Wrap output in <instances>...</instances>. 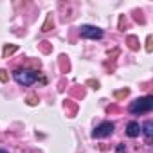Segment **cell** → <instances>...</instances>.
I'll list each match as a JSON object with an SVG mask.
<instances>
[{
    "instance_id": "obj_1",
    "label": "cell",
    "mask_w": 153,
    "mask_h": 153,
    "mask_svg": "<svg viewBox=\"0 0 153 153\" xmlns=\"http://www.w3.org/2000/svg\"><path fill=\"white\" fill-rule=\"evenodd\" d=\"M151 108H153V97H151V96L135 99V101L130 105V112H131V114H144V112H149Z\"/></svg>"
},
{
    "instance_id": "obj_6",
    "label": "cell",
    "mask_w": 153,
    "mask_h": 153,
    "mask_svg": "<svg viewBox=\"0 0 153 153\" xmlns=\"http://www.w3.org/2000/svg\"><path fill=\"white\" fill-rule=\"evenodd\" d=\"M144 137H146L148 140H151V137H153V123H151V121H148V123L144 124Z\"/></svg>"
},
{
    "instance_id": "obj_7",
    "label": "cell",
    "mask_w": 153,
    "mask_h": 153,
    "mask_svg": "<svg viewBox=\"0 0 153 153\" xmlns=\"http://www.w3.org/2000/svg\"><path fill=\"white\" fill-rule=\"evenodd\" d=\"M0 79H6V76H4V70H0Z\"/></svg>"
},
{
    "instance_id": "obj_8",
    "label": "cell",
    "mask_w": 153,
    "mask_h": 153,
    "mask_svg": "<svg viewBox=\"0 0 153 153\" xmlns=\"http://www.w3.org/2000/svg\"><path fill=\"white\" fill-rule=\"evenodd\" d=\"M0 153H7V151H4V149H0Z\"/></svg>"
},
{
    "instance_id": "obj_4",
    "label": "cell",
    "mask_w": 153,
    "mask_h": 153,
    "mask_svg": "<svg viewBox=\"0 0 153 153\" xmlns=\"http://www.w3.org/2000/svg\"><path fill=\"white\" fill-rule=\"evenodd\" d=\"M112 131H114V124L112 123H101L96 130H94V137H97V139H103V137H108V135H112Z\"/></svg>"
},
{
    "instance_id": "obj_2",
    "label": "cell",
    "mask_w": 153,
    "mask_h": 153,
    "mask_svg": "<svg viewBox=\"0 0 153 153\" xmlns=\"http://www.w3.org/2000/svg\"><path fill=\"white\" fill-rule=\"evenodd\" d=\"M13 76H15V79H16L20 85H24V87H31V85L36 81V78H38L36 72H33V70H24V68L15 70Z\"/></svg>"
},
{
    "instance_id": "obj_3",
    "label": "cell",
    "mask_w": 153,
    "mask_h": 153,
    "mask_svg": "<svg viewBox=\"0 0 153 153\" xmlns=\"http://www.w3.org/2000/svg\"><path fill=\"white\" fill-rule=\"evenodd\" d=\"M81 36L90 38V40H99V38H103V31L99 27H94V25H83L81 27Z\"/></svg>"
},
{
    "instance_id": "obj_5",
    "label": "cell",
    "mask_w": 153,
    "mask_h": 153,
    "mask_svg": "<svg viewBox=\"0 0 153 153\" xmlns=\"http://www.w3.org/2000/svg\"><path fill=\"white\" fill-rule=\"evenodd\" d=\"M126 133H128V137H139V133H140V126H139V123H135V121L128 123V126H126Z\"/></svg>"
}]
</instances>
